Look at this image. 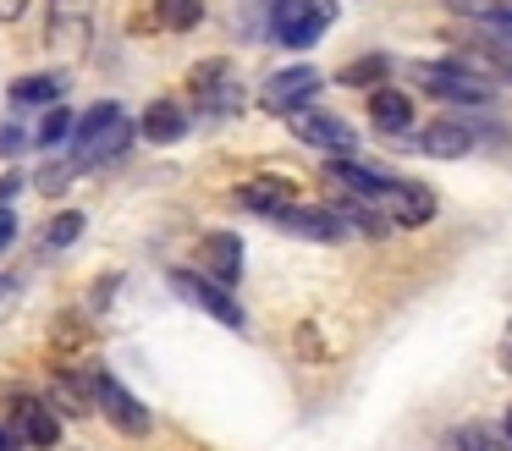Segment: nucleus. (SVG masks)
I'll list each match as a JSON object with an SVG mask.
<instances>
[{
  "label": "nucleus",
  "mask_w": 512,
  "mask_h": 451,
  "mask_svg": "<svg viewBox=\"0 0 512 451\" xmlns=\"http://www.w3.org/2000/svg\"><path fill=\"white\" fill-rule=\"evenodd\" d=\"M78 154L72 160L78 165H100V160H111V154H122L127 143H133V121H127V110L122 105H94L89 116H78Z\"/></svg>",
  "instance_id": "1"
},
{
  "label": "nucleus",
  "mask_w": 512,
  "mask_h": 451,
  "mask_svg": "<svg viewBox=\"0 0 512 451\" xmlns=\"http://www.w3.org/2000/svg\"><path fill=\"white\" fill-rule=\"evenodd\" d=\"M413 83L430 99H446V105H490L496 99V83H485L479 72H468L457 61H419L413 66Z\"/></svg>",
  "instance_id": "2"
},
{
  "label": "nucleus",
  "mask_w": 512,
  "mask_h": 451,
  "mask_svg": "<svg viewBox=\"0 0 512 451\" xmlns=\"http://www.w3.org/2000/svg\"><path fill=\"white\" fill-rule=\"evenodd\" d=\"M336 6L331 0H276L270 6V33H276L287 50H309L325 28H331Z\"/></svg>",
  "instance_id": "3"
},
{
  "label": "nucleus",
  "mask_w": 512,
  "mask_h": 451,
  "mask_svg": "<svg viewBox=\"0 0 512 451\" xmlns=\"http://www.w3.org/2000/svg\"><path fill=\"white\" fill-rule=\"evenodd\" d=\"M325 88V72L320 66H281V72L265 77V88H259V105L270 110V116H292V110H309V99Z\"/></svg>",
  "instance_id": "4"
},
{
  "label": "nucleus",
  "mask_w": 512,
  "mask_h": 451,
  "mask_svg": "<svg viewBox=\"0 0 512 451\" xmlns=\"http://www.w3.org/2000/svg\"><path fill=\"white\" fill-rule=\"evenodd\" d=\"M171 292H177L182 303L204 308L210 319H221L226 330H243V308H237L232 292H226L221 281H210V275H199V270H171Z\"/></svg>",
  "instance_id": "5"
},
{
  "label": "nucleus",
  "mask_w": 512,
  "mask_h": 451,
  "mask_svg": "<svg viewBox=\"0 0 512 451\" xmlns=\"http://www.w3.org/2000/svg\"><path fill=\"white\" fill-rule=\"evenodd\" d=\"M89 385H94V407H100V413L111 418V424L122 429V435H149V407L138 402V396L127 391V385L116 380V374H105V369H100Z\"/></svg>",
  "instance_id": "6"
},
{
  "label": "nucleus",
  "mask_w": 512,
  "mask_h": 451,
  "mask_svg": "<svg viewBox=\"0 0 512 451\" xmlns=\"http://www.w3.org/2000/svg\"><path fill=\"white\" fill-rule=\"evenodd\" d=\"M375 209L391 220V226H430L435 220V193L424 182H402V176H391Z\"/></svg>",
  "instance_id": "7"
},
{
  "label": "nucleus",
  "mask_w": 512,
  "mask_h": 451,
  "mask_svg": "<svg viewBox=\"0 0 512 451\" xmlns=\"http://www.w3.org/2000/svg\"><path fill=\"white\" fill-rule=\"evenodd\" d=\"M292 132H298L309 149H325V154H336V160H347L353 154V127H347L342 116H331V110H292Z\"/></svg>",
  "instance_id": "8"
},
{
  "label": "nucleus",
  "mask_w": 512,
  "mask_h": 451,
  "mask_svg": "<svg viewBox=\"0 0 512 451\" xmlns=\"http://www.w3.org/2000/svg\"><path fill=\"white\" fill-rule=\"evenodd\" d=\"M12 435L23 440V446H61L56 407L39 402V396H17V402H12Z\"/></svg>",
  "instance_id": "9"
},
{
  "label": "nucleus",
  "mask_w": 512,
  "mask_h": 451,
  "mask_svg": "<svg viewBox=\"0 0 512 451\" xmlns=\"http://www.w3.org/2000/svg\"><path fill=\"white\" fill-rule=\"evenodd\" d=\"M474 143H479V132L468 121H430V127H419L413 149L430 154V160H463V154H474Z\"/></svg>",
  "instance_id": "10"
},
{
  "label": "nucleus",
  "mask_w": 512,
  "mask_h": 451,
  "mask_svg": "<svg viewBox=\"0 0 512 451\" xmlns=\"http://www.w3.org/2000/svg\"><path fill=\"white\" fill-rule=\"evenodd\" d=\"M199 275H210V281H221V286L243 281V237L210 231V237L199 242Z\"/></svg>",
  "instance_id": "11"
},
{
  "label": "nucleus",
  "mask_w": 512,
  "mask_h": 451,
  "mask_svg": "<svg viewBox=\"0 0 512 451\" xmlns=\"http://www.w3.org/2000/svg\"><path fill=\"white\" fill-rule=\"evenodd\" d=\"M281 231H292V237H309V242H342L347 237V215H336V209H281L276 215Z\"/></svg>",
  "instance_id": "12"
},
{
  "label": "nucleus",
  "mask_w": 512,
  "mask_h": 451,
  "mask_svg": "<svg viewBox=\"0 0 512 451\" xmlns=\"http://www.w3.org/2000/svg\"><path fill=\"white\" fill-rule=\"evenodd\" d=\"M237 204L254 209V215H270V220H276L281 209L298 204V187H292L287 176H254V182L237 187Z\"/></svg>",
  "instance_id": "13"
},
{
  "label": "nucleus",
  "mask_w": 512,
  "mask_h": 451,
  "mask_svg": "<svg viewBox=\"0 0 512 451\" xmlns=\"http://www.w3.org/2000/svg\"><path fill=\"white\" fill-rule=\"evenodd\" d=\"M325 182H336L342 193H353V204H380L391 176L386 171H369V165H353V160H331L325 165Z\"/></svg>",
  "instance_id": "14"
},
{
  "label": "nucleus",
  "mask_w": 512,
  "mask_h": 451,
  "mask_svg": "<svg viewBox=\"0 0 512 451\" xmlns=\"http://www.w3.org/2000/svg\"><path fill=\"white\" fill-rule=\"evenodd\" d=\"M369 121H375L380 132H408L413 127V94H402V88H369Z\"/></svg>",
  "instance_id": "15"
},
{
  "label": "nucleus",
  "mask_w": 512,
  "mask_h": 451,
  "mask_svg": "<svg viewBox=\"0 0 512 451\" xmlns=\"http://www.w3.org/2000/svg\"><path fill=\"white\" fill-rule=\"evenodd\" d=\"M94 22V0H50V39L56 44H83Z\"/></svg>",
  "instance_id": "16"
},
{
  "label": "nucleus",
  "mask_w": 512,
  "mask_h": 451,
  "mask_svg": "<svg viewBox=\"0 0 512 451\" xmlns=\"http://www.w3.org/2000/svg\"><path fill=\"white\" fill-rule=\"evenodd\" d=\"M188 88L199 94V105L204 110H226L232 105V66L226 61H204V66H193V77H188Z\"/></svg>",
  "instance_id": "17"
},
{
  "label": "nucleus",
  "mask_w": 512,
  "mask_h": 451,
  "mask_svg": "<svg viewBox=\"0 0 512 451\" xmlns=\"http://www.w3.org/2000/svg\"><path fill=\"white\" fill-rule=\"evenodd\" d=\"M138 132H144L149 143H177L182 132H188V116H182L177 99H155V105L144 110V121H138Z\"/></svg>",
  "instance_id": "18"
},
{
  "label": "nucleus",
  "mask_w": 512,
  "mask_h": 451,
  "mask_svg": "<svg viewBox=\"0 0 512 451\" xmlns=\"http://www.w3.org/2000/svg\"><path fill=\"white\" fill-rule=\"evenodd\" d=\"M50 396H56V407H61L67 418H89V413H94V385L78 380V374H56Z\"/></svg>",
  "instance_id": "19"
},
{
  "label": "nucleus",
  "mask_w": 512,
  "mask_h": 451,
  "mask_svg": "<svg viewBox=\"0 0 512 451\" xmlns=\"http://www.w3.org/2000/svg\"><path fill=\"white\" fill-rule=\"evenodd\" d=\"M463 22L474 28H496V22H512V0H446Z\"/></svg>",
  "instance_id": "20"
},
{
  "label": "nucleus",
  "mask_w": 512,
  "mask_h": 451,
  "mask_svg": "<svg viewBox=\"0 0 512 451\" xmlns=\"http://www.w3.org/2000/svg\"><path fill=\"white\" fill-rule=\"evenodd\" d=\"M386 72H391V55H358V61H347L336 77H342L347 88H380Z\"/></svg>",
  "instance_id": "21"
},
{
  "label": "nucleus",
  "mask_w": 512,
  "mask_h": 451,
  "mask_svg": "<svg viewBox=\"0 0 512 451\" xmlns=\"http://www.w3.org/2000/svg\"><path fill=\"white\" fill-rule=\"evenodd\" d=\"M12 99H17V105H56V99H61V77L56 72H45V77H17V83H12Z\"/></svg>",
  "instance_id": "22"
},
{
  "label": "nucleus",
  "mask_w": 512,
  "mask_h": 451,
  "mask_svg": "<svg viewBox=\"0 0 512 451\" xmlns=\"http://www.w3.org/2000/svg\"><path fill=\"white\" fill-rule=\"evenodd\" d=\"M155 17H160V28H171V33H188V28H199V17H204V0H155Z\"/></svg>",
  "instance_id": "23"
},
{
  "label": "nucleus",
  "mask_w": 512,
  "mask_h": 451,
  "mask_svg": "<svg viewBox=\"0 0 512 451\" xmlns=\"http://www.w3.org/2000/svg\"><path fill=\"white\" fill-rule=\"evenodd\" d=\"M72 127H78V121H72L67 110L50 105V110H45V121H39V143H45V149H56V143H67V132H72Z\"/></svg>",
  "instance_id": "24"
},
{
  "label": "nucleus",
  "mask_w": 512,
  "mask_h": 451,
  "mask_svg": "<svg viewBox=\"0 0 512 451\" xmlns=\"http://www.w3.org/2000/svg\"><path fill=\"white\" fill-rule=\"evenodd\" d=\"M78 237H83V215H72V209L45 226V242H50V248H67V242H78Z\"/></svg>",
  "instance_id": "25"
},
{
  "label": "nucleus",
  "mask_w": 512,
  "mask_h": 451,
  "mask_svg": "<svg viewBox=\"0 0 512 451\" xmlns=\"http://www.w3.org/2000/svg\"><path fill=\"white\" fill-rule=\"evenodd\" d=\"M72 171H78V160H72V165H50V171L39 176V193H50V198H56V193H67Z\"/></svg>",
  "instance_id": "26"
},
{
  "label": "nucleus",
  "mask_w": 512,
  "mask_h": 451,
  "mask_svg": "<svg viewBox=\"0 0 512 451\" xmlns=\"http://www.w3.org/2000/svg\"><path fill=\"white\" fill-rule=\"evenodd\" d=\"M457 451H501V446L485 435V429H463V435H457Z\"/></svg>",
  "instance_id": "27"
},
{
  "label": "nucleus",
  "mask_w": 512,
  "mask_h": 451,
  "mask_svg": "<svg viewBox=\"0 0 512 451\" xmlns=\"http://www.w3.org/2000/svg\"><path fill=\"white\" fill-rule=\"evenodd\" d=\"M12 242H17V215L12 209H0V253L12 248Z\"/></svg>",
  "instance_id": "28"
},
{
  "label": "nucleus",
  "mask_w": 512,
  "mask_h": 451,
  "mask_svg": "<svg viewBox=\"0 0 512 451\" xmlns=\"http://www.w3.org/2000/svg\"><path fill=\"white\" fill-rule=\"evenodd\" d=\"M28 6H34V0H0V22H17Z\"/></svg>",
  "instance_id": "29"
},
{
  "label": "nucleus",
  "mask_w": 512,
  "mask_h": 451,
  "mask_svg": "<svg viewBox=\"0 0 512 451\" xmlns=\"http://www.w3.org/2000/svg\"><path fill=\"white\" fill-rule=\"evenodd\" d=\"M17 149H23V132H17V127H0V154H17Z\"/></svg>",
  "instance_id": "30"
},
{
  "label": "nucleus",
  "mask_w": 512,
  "mask_h": 451,
  "mask_svg": "<svg viewBox=\"0 0 512 451\" xmlns=\"http://www.w3.org/2000/svg\"><path fill=\"white\" fill-rule=\"evenodd\" d=\"M17 187H23V176H0V209H6V198H12Z\"/></svg>",
  "instance_id": "31"
},
{
  "label": "nucleus",
  "mask_w": 512,
  "mask_h": 451,
  "mask_svg": "<svg viewBox=\"0 0 512 451\" xmlns=\"http://www.w3.org/2000/svg\"><path fill=\"white\" fill-rule=\"evenodd\" d=\"M0 451H23V446H17V435H12L6 424H0Z\"/></svg>",
  "instance_id": "32"
},
{
  "label": "nucleus",
  "mask_w": 512,
  "mask_h": 451,
  "mask_svg": "<svg viewBox=\"0 0 512 451\" xmlns=\"http://www.w3.org/2000/svg\"><path fill=\"white\" fill-rule=\"evenodd\" d=\"M12 297H17V286H12V281H0V308H12Z\"/></svg>",
  "instance_id": "33"
},
{
  "label": "nucleus",
  "mask_w": 512,
  "mask_h": 451,
  "mask_svg": "<svg viewBox=\"0 0 512 451\" xmlns=\"http://www.w3.org/2000/svg\"><path fill=\"white\" fill-rule=\"evenodd\" d=\"M501 363L512 369V330H507V341H501Z\"/></svg>",
  "instance_id": "34"
},
{
  "label": "nucleus",
  "mask_w": 512,
  "mask_h": 451,
  "mask_svg": "<svg viewBox=\"0 0 512 451\" xmlns=\"http://www.w3.org/2000/svg\"><path fill=\"white\" fill-rule=\"evenodd\" d=\"M507 440H512V413H507Z\"/></svg>",
  "instance_id": "35"
}]
</instances>
